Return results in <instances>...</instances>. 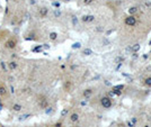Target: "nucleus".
<instances>
[{"mask_svg": "<svg viewBox=\"0 0 151 127\" xmlns=\"http://www.w3.org/2000/svg\"><path fill=\"white\" fill-rule=\"evenodd\" d=\"M139 23V19H138V14L137 15H127L125 18H124V24L125 26L127 27H135V26L138 25Z\"/></svg>", "mask_w": 151, "mask_h": 127, "instance_id": "f257e3e1", "label": "nucleus"}, {"mask_svg": "<svg viewBox=\"0 0 151 127\" xmlns=\"http://www.w3.org/2000/svg\"><path fill=\"white\" fill-rule=\"evenodd\" d=\"M101 105L103 108L105 109H111L113 106V101H112V98L108 97V96H104L101 98Z\"/></svg>", "mask_w": 151, "mask_h": 127, "instance_id": "f03ea898", "label": "nucleus"}, {"mask_svg": "<svg viewBox=\"0 0 151 127\" xmlns=\"http://www.w3.org/2000/svg\"><path fill=\"white\" fill-rule=\"evenodd\" d=\"M5 46H6V49H8V50H14V49L17 46V39L14 37H10L6 42Z\"/></svg>", "mask_w": 151, "mask_h": 127, "instance_id": "7ed1b4c3", "label": "nucleus"}, {"mask_svg": "<svg viewBox=\"0 0 151 127\" xmlns=\"http://www.w3.org/2000/svg\"><path fill=\"white\" fill-rule=\"evenodd\" d=\"M95 17L94 15H83L81 17V21L82 23H86V24H89V23H93L95 20Z\"/></svg>", "mask_w": 151, "mask_h": 127, "instance_id": "20e7f679", "label": "nucleus"}, {"mask_svg": "<svg viewBox=\"0 0 151 127\" xmlns=\"http://www.w3.org/2000/svg\"><path fill=\"white\" fill-rule=\"evenodd\" d=\"M47 15H49V8L47 7H41L38 9V16L41 18H45Z\"/></svg>", "mask_w": 151, "mask_h": 127, "instance_id": "39448f33", "label": "nucleus"}, {"mask_svg": "<svg viewBox=\"0 0 151 127\" xmlns=\"http://www.w3.org/2000/svg\"><path fill=\"white\" fill-rule=\"evenodd\" d=\"M139 11H140V7L139 6H131L127 10L129 15H137V14H139Z\"/></svg>", "mask_w": 151, "mask_h": 127, "instance_id": "423d86ee", "label": "nucleus"}, {"mask_svg": "<svg viewBox=\"0 0 151 127\" xmlns=\"http://www.w3.org/2000/svg\"><path fill=\"white\" fill-rule=\"evenodd\" d=\"M38 105H40V108L41 109H46L47 106H49V101H47L46 98H42V99L40 100V102H38Z\"/></svg>", "mask_w": 151, "mask_h": 127, "instance_id": "0eeeda50", "label": "nucleus"}, {"mask_svg": "<svg viewBox=\"0 0 151 127\" xmlns=\"http://www.w3.org/2000/svg\"><path fill=\"white\" fill-rule=\"evenodd\" d=\"M8 69L10 71H15L17 68H18V62H16V61H10V62H8Z\"/></svg>", "mask_w": 151, "mask_h": 127, "instance_id": "6e6552de", "label": "nucleus"}, {"mask_svg": "<svg viewBox=\"0 0 151 127\" xmlns=\"http://www.w3.org/2000/svg\"><path fill=\"white\" fill-rule=\"evenodd\" d=\"M91 95H93V89H90V88H88V89H85V90H83V92H82V96H83L86 99H89Z\"/></svg>", "mask_w": 151, "mask_h": 127, "instance_id": "1a4fd4ad", "label": "nucleus"}, {"mask_svg": "<svg viewBox=\"0 0 151 127\" xmlns=\"http://www.w3.org/2000/svg\"><path fill=\"white\" fill-rule=\"evenodd\" d=\"M70 121H72V123H77V121H79V114L78 113H72V114L70 115Z\"/></svg>", "mask_w": 151, "mask_h": 127, "instance_id": "9d476101", "label": "nucleus"}, {"mask_svg": "<svg viewBox=\"0 0 151 127\" xmlns=\"http://www.w3.org/2000/svg\"><path fill=\"white\" fill-rule=\"evenodd\" d=\"M7 93V88L4 83H0V97H4Z\"/></svg>", "mask_w": 151, "mask_h": 127, "instance_id": "9b49d317", "label": "nucleus"}, {"mask_svg": "<svg viewBox=\"0 0 151 127\" xmlns=\"http://www.w3.org/2000/svg\"><path fill=\"white\" fill-rule=\"evenodd\" d=\"M96 1H97V0H82L81 2L83 6H91V5L95 4Z\"/></svg>", "mask_w": 151, "mask_h": 127, "instance_id": "f8f14e48", "label": "nucleus"}, {"mask_svg": "<svg viewBox=\"0 0 151 127\" xmlns=\"http://www.w3.org/2000/svg\"><path fill=\"white\" fill-rule=\"evenodd\" d=\"M49 37H50L51 41H57V39H58V33H55V32L50 33V35H49Z\"/></svg>", "mask_w": 151, "mask_h": 127, "instance_id": "ddd939ff", "label": "nucleus"}, {"mask_svg": "<svg viewBox=\"0 0 151 127\" xmlns=\"http://www.w3.org/2000/svg\"><path fill=\"white\" fill-rule=\"evenodd\" d=\"M13 109H14V111H20V110H22V106L18 105V103H15L13 106Z\"/></svg>", "mask_w": 151, "mask_h": 127, "instance_id": "4468645a", "label": "nucleus"}, {"mask_svg": "<svg viewBox=\"0 0 151 127\" xmlns=\"http://www.w3.org/2000/svg\"><path fill=\"white\" fill-rule=\"evenodd\" d=\"M145 86H148V87H151V76H148V78L145 79Z\"/></svg>", "mask_w": 151, "mask_h": 127, "instance_id": "2eb2a0df", "label": "nucleus"}, {"mask_svg": "<svg viewBox=\"0 0 151 127\" xmlns=\"http://www.w3.org/2000/svg\"><path fill=\"white\" fill-rule=\"evenodd\" d=\"M83 54H85V55H90V54H93V51H91L90 49H85V50H83Z\"/></svg>", "mask_w": 151, "mask_h": 127, "instance_id": "dca6fc26", "label": "nucleus"}, {"mask_svg": "<svg viewBox=\"0 0 151 127\" xmlns=\"http://www.w3.org/2000/svg\"><path fill=\"white\" fill-rule=\"evenodd\" d=\"M132 49H133V51H139V50H140V44H139V43L134 44L132 46Z\"/></svg>", "mask_w": 151, "mask_h": 127, "instance_id": "f3484780", "label": "nucleus"}, {"mask_svg": "<svg viewBox=\"0 0 151 127\" xmlns=\"http://www.w3.org/2000/svg\"><path fill=\"white\" fill-rule=\"evenodd\" d=\"M70 87H71V82H70V81H67V82L64 83V88H65L67 90H69Z\"/></svg>", "mask_w": 151, "mask_h": 127, "instance_id": "a211bd4d", "label": "nucleus"}, {"mask_svg": "<svg viewBox=\"0 0 151 127\" xmlns=\"http://www.w3.org/2000/svg\"><path fill=\"white\" fill-rule=\"evenodd\" d=\"M77 21H78V20H77V17L73 16V17H72V23H73L75 25H77Z\"/></svg>", "mask_w": 151, "mask_h": 127, "instance_id": "6ab92c4d", "label": "nucleus"}, {"mask_svg": "<svg viewBox=\"0 0 151 127\" xmlns=\"http://www.w3.org/2000/svg\"><path fill=\"white\" fill-rule=\"evenodd\" d=\"M72 47H73V49H78V47H80V44H79V43H76V44H73Z\"/></svg>", "mask_w": 151, "mask_h": 127, "instance_id": "aec40b11", "label": "nucleus"}, {"mask_svg": "<svg viewBox=\"0 0 151 127\" xmlns=\"http://www.w3.org/2000/svg\"><path fill=\"white\" fill-rule=\"evenodd\" d=\"M61 125H62V124H61V123H57V124H55V125H54V126H55V127H61Z\"/></svg>", "mask_w": 151, "mask_h": 127, "instance_id": "412c9836", "label": "nucleus"}, {"mask_svg": "<svg viewBox=\"0 0 151 127\" xmlns=\"http://www.w3.org/2000/svg\"><path fill=\"white\" fill-rule=\"evenodd\" d=\"M127 125H129V126H130V127H134V125H133L132 123H130V121L127 123Z\"/></svg>", "mask_w": 151, "mask_h": 127, "instance_id": "4be33fe9", "label": "nucleus"}, {"mask_svg": "<svg viewBox=\"0 0 151 127\" xmlns=\"http://www.w3.org/2000/svg\"><path fill=\"white\" fill-rule=\"evenodd\" d=\"M73 127H81V126H78V125H76V126H73Z\"/></svg>", "mask_w": 151, "mask_h": 127, "instance_id": "5701e85b", "label": "nucleus"}, {"mask_svg": "<svg viewBox=\"0 0 151 127\" xmlns=\"http://www.w3.org/2000/svg\"><path fill=\"white\" fill-rule=\"evenodd\" d=\"M10 1H17V0H10Z\"/></svg>", "mask_w": 151, "mask_h": 127, "instance_id": "b1692460", "label": "nucleus"}, {"mask_svg": "<svg viewBox=\"0 0 151 127\" xmlns=\"http://www.w3.org/2000/svg\"><path fill=\"white\" fill-rule=\"evenodd\" d=\"M145 127H149V126H145Z\"/></svg>", "mask_w": 151, "mask_h": 127, "instance_id": "393cba45", "label": "nucleus"}]
</instances>
